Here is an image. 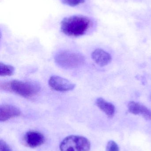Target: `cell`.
I'll return each mask as SVG.
<instances>
[{
  "mask_svg": "<svg viewBox=\"0 0 151 151\" xmlns=\"http://www.w3.org/2000/svg\"><path fill=\"white\" fill-rule=\"evenodd\" d=\"M96 104L109 118H111L114 116L115 106L111 103L107 102L103 98L100 97L96 100Z\"/></svg>",
  "mask_w": 151,
  "mask_h": 151,
  "instance_id": "obj_10",
  "label": "cell"
},
{
  "mask_svg": "<svg viewBox=\"0 0 151 151\" xmlns=\"http://www.w3.org/2000/svg\"><path fill=\"white\" fill-rule=\"evenodd\" d=\"M0 151H12L9 145L4 141H0Z\"/></svg>",
  "mask_w": 151,
  "mask_h": 151,
  "instance_id": "obj_14",
  "label": "cell"
},
{
  "mask_svg": "<svg viewBox=\"0 0 151 151\" xmlns=\"http://www.w3.org/2000/svg\"><path fill=\"white\" fill-rule=\"evenodd\" d=\"M91 57L93 61L101 67L107 65L112 61L111 55L101 49L95 50L91 54Z\"/></svg>",
  "mask_w": 151,
  "mask_h": 151,
  "instance_id": "obj_9",
  "label": "cell"
},
{
  "mask_svg": "<svg viewBox=\"0 0 151 151\" xmlns=\"http://www.w3.org/2000/svg\"><path fill=\"white\" fill-rule=\"evenodd\" d=\"M1 89L24 97L29 98L38 93L40 87L36 83L15 80L1 83Z\"/></svg>",
  "mask_w": 151,
  "mask_h": 151,
  "instance_id": "obj_2",
  "label": "cell"
},
{
  "mask_svg": "<svg viewBox=\"0 0 151 151\" xmlns=\"http://www.w3.org/2000/svg\"><path fill=\"white\" fill-rule=\"evenodd\" d=\"M106 151H119V148L115 142L110 141L107 143Z\"/></svg>",
  "mask_w": 151,
  "mask_h": 151,
  "instance_id": "obj_13",
  "label": "cell"
},
{
  "mask_svg": "<svg viewBox=\"0 0 151 151\" xmlns=\"http://www.w3.org/2000/svg\"><path fill=\"white\" fill-rule=\"evenodd\" d=\"M85 1V0H62V2L64 4L72 7H74L83 3Z\"/></svg>",
  "mask_w": 151,
  "mask_h": 151,
  "instance_id": "obj_12",
  "label": "cell"
},
{
  "mask_svg": "<svg viewBox=\"0 0 151 151\" xmlns=\"http://www.w3.org/2000/svg\"><path fill=\"white\" fill-rule=\"evenodd\" d=\"M55 61L59 67L64 69H74L84 64L85 57L81 54L64 50L58 52L55 57Z\"/></svg>",
  "mask_w": 151,
  "mask_h": 151,
  "instance_id": "obj_3",
  "label": "cell"
},
{
  "mask_svg": "<svg viewBox=\"0 0 151 151\" xmlns=\"http://www.w3.org/2000/svg\"><path fill=\"white\" fill-rule=\"evenodd\" d=\"M21 114L19 108L13 105L4 104L0 106V121L5 122Z\"/></svg>",
  "mask_w": 151,
  "mask_h": 151,
  "instance_id": "obj_8",
  "label": "cell"
},
{
  "mask_svg": "<svg viewBox=\"0 0 151 151\" xmlns=\"http://www.w3.org/2000/svg\"><path fill=\"white\" fill-rule=\"evenodd\" d=\"M91 21L85 16L75 15L65 18L61 23V30L66 35L79 37L86 34L90 27Z\"/></svg>",
  "mask_w": 151,
  "mask_h": 151,
  "instance_id": "obj_1",
  "label": "cell"
},
{
  "mask_svg": "<svg viewBox=\"0 0 151 151\" xmlns=\"http://www.w3.org/2000/svg\"><path fill=\"white\" fill-rule=\"evenodd\" d=\"M48 84L52 89L60 92L70 91L75 87L74 83L58 76H51L49 80Z\"/></svg>",
  "mask_w": 151,
  "mask_h": 151,
  "instance_id": "obj_5",
  "label": "cell"
},
{
  "mask_svg": "<svg viewBox=\"0 0 151 151\" xmlns=\"http://www.w3.org/2000/svg\"><path fill=\"white\" fill-rule=\"evenodd\" d=\"M128 108L130 113L142 115L146 120H151V111L144 105L134 101H130L128 104Z\"/></svg>",
  "mask_w": 151,
  "mask_h": 151,
  "instance_id": "obj_7",
  "label": "cell"
},
{
  "mask_svg": "<svg viewBox=\"0 0 151 151\" xmlns=\"http://www.w3.org/2000/svg\"><path fill=\"white\" fill-rule=\"evenodd\" d=\"M15 72L13 66L5 64L1 62L0 63V75L2 76H10L13 75Z\"/></svg>",
  "mask_w": 151,
  "mask_h": 151,
  "instance_id": "obj_11",
  "label": "cell"
},
{
  "mask_svg": "<svg viewBox=\"0 0 151 151\" xmlns=\"http://www.w3.org/2000/svg\"><path fill=\"white\" fill-rule=\"evenodd\" d=\"M59 148L61 151H89L90 149V143L84 137L71 135L63 140Z\"/></svg>",
  "mask_w": 151,
  "mask_h": 151,
  "instance_id": "obj_4",
  "label": "cell"
},
{
  "mask_svg": "<svg viewBox=\"0 0 151 151\" xmlns=\"http://www.w3.org/2000/svg\"><path fill=\"white\" fill-rule=\"evenodd\" d=\"M45 138L41 133L35 131H30L26 133L24 142L27 146L35 148L40 146L44 143Z\"/></svg>",
  "mask_w": 151,
  "mask_h": 151,
  "instance_id": "obj_6",
  "label": "cell"
}]
</instances>
